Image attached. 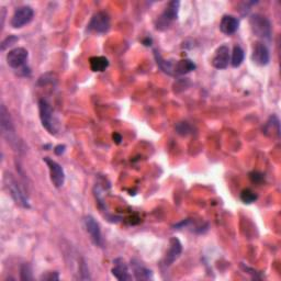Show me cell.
<instances>
[{"label": "cell", "instance_id": "d4e9b609", "mask_svg": "<svg viewBox=\"0 0 281 281\" xmlns=\"http://www.w3.org/2000/svg\"><path fill=\"white\" fill-rule=\"evenodd\" d=\"M19 41V38L16 36H9L8 38H6L4 41L2 42V51L5 52L7 49H9L10 46H12L13 44H16Z\"/></svg>", "mask_w": 281, "mask_h": 281}, {"label": "cell", "instance_id": "83f0119b", "mask_svg": "<svg viewBox=\"0 0 281 281\" xmlns=\"http://www.w3.org/2000/svg\"><path fill=\"white\" fill-rule=\"evenodd\" d=\"M65 149H66V147H65V145H57L56 147H55V150H54V153L56 154V155H62V154L65 152Z\"/></svg>", "mask_w": 281, "mask_h": 281}, {"label": "cell", "instance_id": "4316f807", "mask_svg": "<svg viewBox=\"0 0 281 281\" xmlns=\"http://www.w3.org/2000/svg\"><path fill=\"white\" fill-rule=\"evenodd\" d=\"M40 279L45 280V281H54V280H58L59 276H58V272L51 271V272L43 273V275L41 276V278H40Z\"/></svg>", "mask_w": 281, "mask_h": 281}, {"label": "cell", "instance_id": "6da1fadb", "mask_svg": "<svg viewBox=\"0 0 281 281\" xmlns=\"http://www.w3.org/2000/svg\"><path fill=\"white\" fill-rule=\"evenodd\" d=\"M0 128H2L3 136L7 139V142H8L13 149H19L20 142L18 140L15 125H13L8 110L6 109V107L4 104L0 107Z\"/></svg>", "mask_w": 281, "mask_h": 281}, {"label": "cell", "instance_id": "2e32d148", "mask_svg": "<svg viewBox=\"0 0 281 281\" xmlns=\"http://www.w3.org/2000/svg\"><path fill=\"white\" fill-rule=\"evenodd\" d=\"M131 269L133 271V275L136 280H151L153 279V272L151 269L146 268V267L137 259L131 260Z\"/></svg>", "mask_w": 281, "mask_h": 281}, {"label": "cell", "instance_id": "7c38bea8", "mask_svg": "<svg viewBox=\"0 0 281 281\" xmlns=\"http://www.w3.org/2000/svg\"><path fill=\"white\" fill-rule=\"evenodd\" d=\"M183 253V244L177 237H172L169 240V249L164 258V266L169 267L179 258Z\"/></svg>", "mask_w": 281, "mask_h": 281}, {"label": "cell", "instance_id": "cb8c5ba5", "mask_svg": "<svg viewBox=\"0 0 281 281\" xmlns=\"http://www.w3.org/2000/svg\"><path fill=\"white\" fill-rule=\"evenodd\" d=\"M176 131L180 135H188L191 133V126L187 122H180L176 125Z\"/></svg>", "mask_w": 281, "mask_h": 281}, {"label": "cell", "instance_id": "5b68a950", "mask_svg": "<svg viewBox=\"0 0 281 281\" xmlns=\"http://www.w3.org/2000/svg\"><path fill=\"white\" fill-rule=\"evenodd\" d=\"M179 7H180V3L177 2V0H173V2L168 3L164 12L157 19L156 29L165 30L166 28H168L169 24L177 19Z\"/></svg>", "mask_w": 281, "mask_h": 281}, {"label": "cell", "instance_id": "9c48e42d", "mask_svg": "<svg viewBox=\"0 0 281 281\" xmlns=\"http://www.w3.org/2000/svg\"><path fill=\"white\" fill-rule=\"evenodd\" d=\"M84 224H85L87 233L89 234L90 239L92 240V243L95 244L96 246L102 247L103 238H102L101 230H100V225L95 220V218H92L91 216L85 217L84 218Z\"/></svg>", "mask_w": 281, "mask_h": 281}, {"label": "cell", "instance_id": "ffe728a7", "mask_svg": "<svg viewBox=\"0 0 281 281\" xmlns=\"http://www.w3.org/2000/svg\"><path fill=\"white\" fill-rule=\"evenodd\" d=\"M244 56H245V54H244L243 49L238 45L234 46L233 53H232V58H231V64L233 67H235V68L239 67L244 61Z\"/></svg>", "mask_w": 281, "mask_h": 281}, {"label": "cell", "instance_id": "8fae6325", "mask_svg": "<svg viewBox=\"0 0 281 281\" xmlns=\"http://www.w3.org/2000/svg\"><path fill=\"white\" fill-rule=\"evenodd\" d=\"M252 61L259 66L268 65V63L270 61V54H269V50L266 46V44H264L262 42L255 43V45H254V48H253Z\"/></svg>", "mask_w": 281, "mask_h": 281}, {"label": "cell", "instance_id": "4fadbf2b", "mask_svg": "<svg viewBox=\"0 0 281 281\" xmlns=\"http://www.w3.org/2000/svg\"><path fill=\"white\" fill-rule=\"evenodd\" d=\"M231 59L230 49L227 45H221L217 49L212 58V65L218 69H225L229 66Z\"/></svg>", "mask_w": 281, "mask_h": 281}, {"label": "cell", "instance_id": "f1b7e54d", "mask_svg": "<svg viewBox=\"0 0 281 281\" xmlns=\"http://www.w3.org/2000/svg\"><path fill=\"white\" fill-rule=\"evenodd\" d=\"M112 138L117 144H120V143H121V140H122V136H121V134H119V133H115V134L112 135Z\"/></svg>", "mask_w": 281, "mask_h": 281}, {"label": "cell", "instance_id": "d6986e66", "mask_svg": "<svg viewBox=\"0 0 281 281\" xmlns=\"http://www.w3.org/2000/svg\"><path fill=\"white\" fill-rule=\"evenodd\" d=\"M89 66L92 72H104L109 67V61L104 56H92L89 58Z\"/></svg>", "mask_w": 281, "mask_h": 281}, {"label": "cell", "instance_id": "ba28073f", "mask_svg": "<svg viewBox=\"0 0 281 281\" xmlns=\"http://www.w3.org/2000/svg\"><path fill=\"white\" fill-rule=\"evenodd\" d=\"M43 160L49 167L52 184L54 185V187H56V188H61L65 183V172L63 167L50 157H44Z\"/></svg>", "mask_w": 281, "mask_h": 281}, {"label": "cell", "instance_id": "30bf717a", "mask_svg": "<svg viewBox=\"0 0 281 281\" xmlns=\"http://www.w3.org/2000/svg\"><path fill=\"white\" fill-rule=\"evenodd\" d=\"M29 53L24 48H16L9 51L7 54V63L13 69H19L24 66L25 62L28 61Z\"/></svg>", "mask_w": 281, "mask_h": 281}, {"label": "cell", "instance_id": "603a6c76", "mask_svg": "<svg viewBox=\"0 0 281 281\" xmlns=\"http://www.w3.org/2000/svg\"><path fill=\"white\" fill-rule=\"evenodd\" d=\"M20 279L23 280V281L33 280L32 269H31V266L29 264H23L21 266V268H20Z\"/></svg>", "mask_w": 281, "mask_h": 281}, {"label": "cell", "instance_id": "44dd1931", "mask_svg": "<svg viewBox=\"0 0 281 281\" xmlns=\"http://www.w3.org/2000/svg\"><path fill=\"white\" fill-rule=\"evenodd\" d=\"M155 53V58L157 61V65L160 67V69H162L164 73L168 74V75H173V64L171 62H168V61H165V59H163L162 55L159 54L158 52H154Z\"/></svg>", "mask_w": 281, "mask_h": 281}, {"label": "cell", "instance_id": "5bb4252c", "mask_svg": "<svg viewBox=\"0 0 281 281\" xmlns=\"http://www.w3.org/2000/svg\"><path fill=\"white\" fill-rule=\"evenodd\" d=\"M112 275L120 281L132 280V276L129 272V266L123 258H116L113 260V267L111 269Z\"/></svg>", "mask_w": 281, "mask_h": 281}, {"label": "cell", "instance_id": "9a60e30c", "mask_svg": "<svg viewBox=\"0 0 281 281\" xmlns=\"http://www.w3.org/2000/svg\"><path fill=\"white\" fill-rule=\"evenodd\" d=\"M239 26V20L231 15H225L223 16L222 20L220 22V30L222 33L226 36H231L234 34Z\"/></svg>", "mask_w": 281, "mask_h": 281}, {"label": "cell", "instance_id": "ac0fdd59", "mask_svg": "<svg viewBox=\"0 0 281 281\" xmlns=\"http://www.w3.org/2000/svg\"><path fill=\"white\" fill-rule=\"evenodd\" d=\"M196 64L193 63L191 59L185 58L182 61H178L175 65H173V74H177V75H185V74H188L192 71L196 69Z\"/></svg>", "mask_w": 281, "mask_h": 281}, {"label": "cell", "instance_id": "484cf974", "mask_svg": "<svg viewBox=\"0 0 281 281\" xmlns=\"http://www.w3.org/2000/svg\"><path fill=\"white\" fill-rule=\"evenodd\" d=\"M250 179H251V182L253 184L260 185L265 180V176L263 175L262 172H259V171H252L250 173Z\"/></svg>", "mask_w": 281, "mask_h": 281}, {"label": "cell", "instance_id": "52a82bcc", "mask_svg": "<svg viewBox=\"0 0 281 281\" xmlns=\"http://www.w3.org/2000/svg\"><path fill=\"white\" fill-rule=\"evenodd\" d=\"M110 25V16L107 12L99 11L92 16L88 26H87V30L89 32H96L102 34V33L109 31Z\"/></svg>", "mask_w": 281, "mask_h": 281}, {"label": "cell", "instance_id": "277c9868", "mask_svg": "<svg viewBox=\"0 0 281 281\" xmlns=\"http://www.w3.org/2000/svg\"><path fill=\"white\" fill-rule=\"evenodd\" d=\"M250 25L252 32L257 38L265 40V41H270L272 37V26L268 18L255 13L250 18Z\"/></svg>", "mask_w": 281, "mask_h": 281}, {"label": "cell", "instance_id": "e0dca14e", "mask_svg": "<svg viewBox=\"0 0 281 281\" xmlns=\"http://www.w3.org/2000/svg\"><path fill=\"white\" fill-rule=\"evenodd\" d=\"M263 133L267 136L279 137L280 136V122L277 116H271L268 121L263 126Z\"/></svg>", "mask_w": 281, "mask_h": 281}, {"label": "cell", "instance_id": "3957f363", "mask_svg": "<svg viewBox=\"0 0 281 281\" xmlns=\"http://www.w3.org/2000/svg\"><path fill=\"white\" fill-rule=\"evenodd\" d=\"M39 112L43 128L48 131L50 134L56 135L58 132L57 119L54 116V112H53L51 104L46 101L45 99L39 100Z\"/></svg>", "mask_w": 281, "mask_h": 281}, {"label": "cell", "instance_id": "7a4b0ae2", "mask_svg": "<svg viewBox=\"0 0 281 281\" xmlns=\"http://www.w3.org/2000/svg\"><path fill=\"white\" fill-rule=\"evenodd\" d=\"M4 180H5V185L7 187V189H8V191L10 192V196L12 197L13 200H15V202L24 209H30L31 205H30L29 198L26 196L25 191L22 189V187L17 182V179L13 177L12 173L6 172Z\"/></svg>", "mask_w": 281, "mask_h": 281}, {"label": "cell", "instance_id": "7402d4cb", "mask_svg": "<svg viewBox=\"0 0 281 281\" xmlns=\"http://www.w3.org/2000/svg\"><path fill=\"white\" fill-rule=\"evenodd\" d=\"M258 199L257 195L252 189H244L240 192V200L246 204L254 203Z\"/></svg>", "mask_w": 281, "mask_h": 281}, {"label": "cell", "instance_id": "8992f818", "mask_svg": "<svg viewBox=\"0 0 281 281\" xmlns=\"http://www.w3.org/2000/svg\"><path fill=\"white\" fill-rule=\"evenodd\" d=\"M33 17H34V11L30 6H21L19 7L13 12V16L11 18V26L15 29L22 28V26L29 24Z\"/></svg>", "mask_w": 281, "mask_h": 281}]
</instances>
